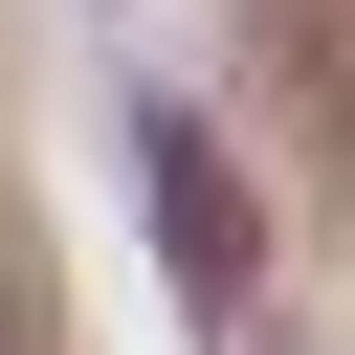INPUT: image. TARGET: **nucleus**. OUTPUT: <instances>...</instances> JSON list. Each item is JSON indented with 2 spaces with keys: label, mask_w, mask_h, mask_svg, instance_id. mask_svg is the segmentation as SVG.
Instances as JSON below:
<instances>
[{
  "label": "nucleus",
  "mask_w": 355,
  "mask_h": 355,
  "mask_svg": "<svg viewBox=\"0 0 355 355\" xmlns=\"http://www.w3.org/2000/svg\"><path fill=\"white\" fill-rule=\"evenodd\" d=\"M133 155H155V244H178V288H200V311H244V178H222V133H200V111H155Z\"/></svg>",
  "instance_id": "f257e3e1"
},
{
  "label": "nucleus",
  "mask_w": 355,
  "mask_h": 355,
  "mask_svg": "<svg viewBox=\"0 0 355 355\" xmlns=\"http://www.w3.org/2000/svg\"><path fill=\"white\" fill-rule=\"evenodd\" d=\"M0 355H22V311H0Z\"/></svg>",
  "instance_id": "f03ea898"
}]
</instances>
